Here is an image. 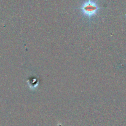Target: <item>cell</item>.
Listing matches in <instances>:
<instances>
[{
    "mask_svg": "<svg viewBox=\"0 0 126 126\" xmlns=\"http://www.w3.org/2000/svg\"><path fill=\"white\" fill-rule=\"evenodd\" d=\"M101 9L98 2L94 0H86L79 7L82 14L89 21L98 13Z\"/></svg>",
    "mask_w": 126,
    "mask_h": 126,
    "instance_id": "cell-1",
    "label": "cell"
}]
</instances>
